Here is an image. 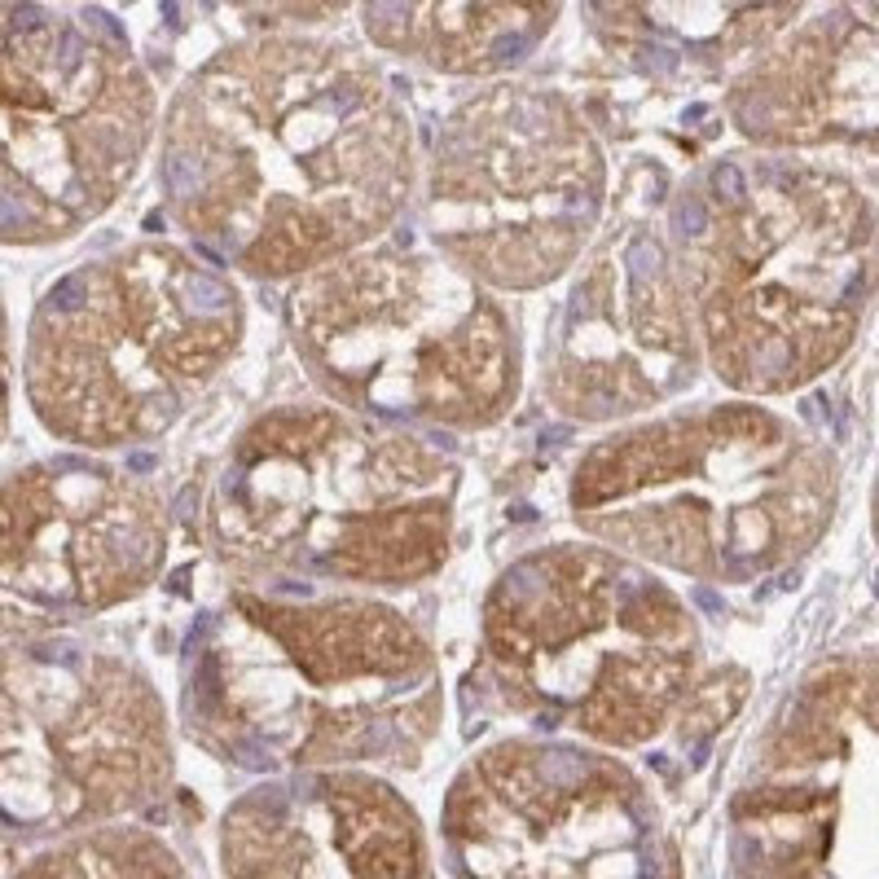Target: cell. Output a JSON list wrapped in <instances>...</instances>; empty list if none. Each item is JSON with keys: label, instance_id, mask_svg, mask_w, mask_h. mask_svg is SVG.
Returning <instances> with one entry per match:
<instances>
[{"label": "cell", "instance_id": "6da1fadb", "mask_svg": "<svg viewBox=\"0 0 879 879\" xmlns=\"http://www.w3.org/2000/svg\"><path fill=\"white\" fill-rule=\"evenodd\" d=\"M154 146L172 225L255 282L370 247L418 189L405 97L313 27H264L211 53L163 106Z\"/></svg>", "mask_w": 879, "mask_h": 879}, {"label": "cell", "instance_id": "7a4b0ae2", "mask_svg": "<svg viewBox=\"0 0 879 879\" xmlns=\"http://www.w3.org/2000/svg\"><path fill=\"white\" fill-rule=\"evenodd\" d=\"M185 721L238 770H418L444 730V673L418 620L365 589L238 585L194 638Z\"/></svg>", "mask_w": 879, "mask_h": 879}, {"label": "cell", "instance_id": "3957f363", "mask_svg": "<svg viewBox=\"0 0 879 879\" xmlns=\"http://www.w3.org/2000/svg\"><path fill=\"white\" fill-rule=\"evenodd\" d=\"M704 365L734 396L805 392L853 352L875 299L871 185L827 159L704 163L669 229Z\"/></svg>", "mask_w": 879, "mask_h": 879}, {"label": "cell", "instance_id": "277c9868", "mask_svg": "<svg viewBox=\"0 0 879 879\" xmlns=\"http://www.w3.org/2000/svg\"><path fill=\"white\" fill-rule=\"evenodd\" d=\"M462 466L409 427L291 400L229 440L203 493V541L255 589H409L444 572Z\"/></svg>", "mask_w": 879, "mask_h": 879}, {"label": "cell", "instance_id": "5b68a950", "mask_svg": "<svg viewBox=\"0 0 879 879\" xmlns=\"http://www.w3.org/2000/svg\"><path fill=\"white\" fill-rule=\"evenodd\" d=\"M581 537L704 585H756L827 537L840 458L756 396L616 422L567 480Z\"/></svg>", "mask_w": 879, "mask_h": 879}, {"label": "cell", "instance_id": "8992f818", "mask_svg": "<svg viewBox=\"0 0 879 879\" xmlns=\"http://www.w3.org/2000/svg\"><path fill=\"white\" fill-rule=\"evenodd\" d=\"M704 664V629L651 563L550 541L510 559L480 607V677L510 717L611 752L677 726Z\"/></svg>", "mask_w": 879, "mask_h": 879}, {"label": "cell", "instance_id": "52a82bcc", "mask_svg": "<svg viewBox=\"0 0 879 879\" xmlns=\"http://www.w3.org/2000/svg\"><path fill=\"white\" fill-rule=\"evenodd\" d=\"M247 304L181 242H128L53 282L27 321L22 396L53 440L119 453L163 440L233 365Z\"/></svg>", "mask_w": 879, "mask_h": 879}, {"label": "cell", "instance_id": "ba28073f", "mask_svg": "<svg viewBox=\"0 0 879 879\" xmlns=\"http://www.w3.org/2000/svg\"><path fill=\"white\" fill-rule=\"evenodd\" d=\"M286 335L326 400L392 427L488 431L519 409L528 352L502 295L431 247H370L291 277Z\"/></svg>", "mask_w": 879, "mask_h": 879}, {"label": "cell", "instance_id": "9c48e42d", "mask_svg": "<svg viewBox=\"0 0 879 879\" xmlns=\"http://www.w3.org/2000/svg\"><path fill=\"white\" fill-rule=\"evenodd\" d=\"M159 88L93 5L0 0V242L80 238L154 150Z\"/></svg>", "mask_w": 879, "mask_h": 879}, {"label": "cell", "instance_id": "30bf717a", "mask_svg": "<svg viewBox=\"0 0 879 879\" xmlns=\"http://www.w3.org/2000/svg\"><path fill=\"white\" fill-rule=\"evenodd\" d=\"M414 194L444 260L497 295H532L603 229L611 163L563 88L502 75L436 124Z\"/></svg>", "mask_w": 879, "mask_h": 879}, {"label": "cell", "instance_id": "8fae6325", "mask_svg": "<svg viewBox=\"0 0 879 879\" xmlns=\"http://www.w3.org/2000/svg\"><path fill=\"white\" fill-rule=\"evenodd\" d=\"M172 721L137 655L71 633L0 647V836L62 840L159 805Z\"/></svg>", "mask_w": 879, "mask_h": 879}, {"label": "cell", "instance_id": "7c38bea8", "mask_svg": "<svg viewBox=\"0 0 879 879\" xmlns=\"http://www.w3.org/2000/svg\"><path fill=\"white\" fill-rule=\"evenodd\" d=\"M444 858L488 879L677 875L660 800L620 752L515 734L466 756L440 809Z\"/></svg>", "mask_w": 879, "mask_h": 879}, {"label": "cell", "instance_id": "4fadbf2b", "mask_svg": "<svg viewBox=\"0 0 879 879\" xmlns=\"http://www.w3.org/2000/svg\"><path fill=\"white\" fill-rule=\"evenodd\" d=\"M545 317L537 392L567 422L616 427L691 392L704 348L673 238L655 216L598 229Z\"/></svg>", "mask_w": 879, "mask_h": 879}, {"label": "cell", "instance_id": "5bb4252c", "mask_svg": "<svg viewBox=\"0 0 879 879\" xmlns=\"http://www.w3.org/2000/svg\"><path fill=\"white\" fill-rule=\"evenodd\" d=\"M172 524L146 475L44 458L0 480V638L71 629L163 576Z\"/></svg>", "mask_w": 879, "mask_h": 879}, {"label": "cell", "instance_id": "9a60e30c", "mask_svg": "<svg viewBox=\"0 0 879 879\" xmlns=\"http://www.w3.org/2000/svg\"><path fill=\"white\" fill-rule=\"evenodd\" d=\"M875 721V655L814 664L756 743L730 800V858L743 875H822L858 734Z\"/></svg>", "mask_w": 879, "mask_h": 879}, {"label": "cell", "instance_id": "2e32d148", "mask_svg": "<svg viewBox=\"0 0 879 879\" xmlns=\"http://www.w3.org/2000/svg\"><path fill=\"white\" fill-rule=\"evenodd\" d=\"M220 871L238 879H418L431 844L418 809L378 770H282L242 792L220 818Z\"/></svg>", "mask_w": 879, "mask_h": 879}, {"label": "cell", "instance_id": "e0dca14e", "mask_svg": "<svg viewBox=\"0 0 879 879\" xmlns=\"http://www.w3.org/2000/svg\"><path fill=\"white\" fill-rule=\"evenodd\" d=\"M726 124L748 150L875 159V5L836 0L730 71Z\"/></svg>", "mask_w": 879, "mask_h": 879}, {"label": "cell", "instance_id": "ac0fdd59", "mask_svg": "<svg viewBox=\"0 0 879 879\" xmlns=\"http://www.w3.org/2000/svg\"><path fill=\"white\" fill-rule=\"evenodd\" d=\"M809 9V0H581L607 53L647 75H730Z\"/></svg>", "mask_w": 879, "mask_h": 879}, {"label": "cell", "instance_id": "d6986e66", "mask_svg": "<svg viewBox=\"0 0 879 879\" xmlns=\"http://www.w3.org/2000/svg\"><path fill=\"white\" fill-rule=\"evenodd\" d=\"M378 53L449 80H502L550 40L563 0H356Z\"/></svg>", "mask_w": 879, "mask_h": 879}, {"label": "cell", "instance_id": "ffe728a7", "mask_svg": "<svg viewBox=\"0 0 879 879\" xmlns=\"http://www.w3.org/2000/svg\"><path fill=\"white\" fill-rule=\"evenodd\" d=\"M189 866L163 836L128 818L97 822L49 840L18 866V875H185Z\"/></svg>", "mask_w": 879, "mask_h": 879}, {"label": "cell", "instance_id": "44dd1931", "mask_svg": "<svg viewBox=\"0 0 879 879\" xmlns=\"http://www.w3.org/2000/svg\"><path fill=\"white\" fill-rule=\"evenodd\" d=\"M233 14L260 22V27H321L348 14L356 0H220Z\"/></svg>", "mask_w": 879, "mask_h": 879}, {"label": "cell", "instance_id": "7402d4cb", "mask_svg": "<svg viewBox=\"0 0 879 879\" xmlns=\"http://www.w3.org/2000/svg\"><path fill=\"white\" fill-rule=\"evenodd\" d=\"M9 414H14V348H9V317L0 304V444L9 436Z\"/></svg>", "mask_w": 879, "mask_h": 879}, {"label": "cell", "instance_id": "603a6c76", "mask_svg": "<svg viewBox=\"0 0 879 879\" xmlns=\"http://www.w3.org/2000/svg\"><path fill=\"white\" fill-rule=\"evenodd\" d=\"M62 5H88V0H62Z\"/></svg>", "mask_w": 879, "mask_h": 879}]
</instances>
